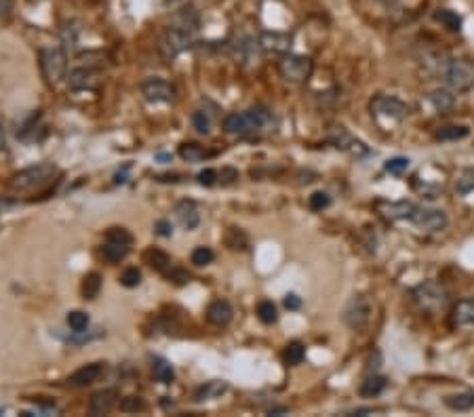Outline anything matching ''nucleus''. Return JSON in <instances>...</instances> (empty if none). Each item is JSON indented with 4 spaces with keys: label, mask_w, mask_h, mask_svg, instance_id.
Masks as SVG:
<instances>
[{
    "label": "nucleus",
    "mask_w": 474,
    "mask_h": 417,
    "mask_svg": "<svg viewBox=\"0 0 474 417\" xmlns=\"http://www.w3.org/2000/svg\"><path fill=\"white\" fill-rule=\"evenodd\" d=\"M279 127L277 116L268 108H251L232 112L224 118V131L230 135H255L264 131H274Z\"/></svg>",
    "instance_id": "f257e3e1"
},
{
    "label": "nucleus",
    "mask_w": 474,
    "mask_h": 417,
    "mask_svg": "<svg viewBox=\"0 0 474 417\" xmlns=\"http://www.w3.org/2000/svg\"><path fill=\"white\" fill-rule=\"evenodd\" d=\"M55 175H57V167L53 163H38V165H32V167L15 173L9 185L17 192H28V190H36V187L47 185L48 182H53Z\"/></svg>",
    "instance_id": "f03ea898"
},
{
    "label": "nucleus",
    "mask_w": 474,
    "mask_h": 417,
    "mask_svg": "<svg viewBox=\"0 0 474 417\" xmlns=\"http://www.w3.org/2000/svg\"><path fill=\"white\" fill-rule=\"evenodd\" d=\"M447 87L455 91H466L474 85L473 66L464 59H443L436 68Z\"/></svg>",
    "instance_id": "7ed1b4c3"
},
{
    "label": "nucleus",
    "mask_w": 474,
    "mask_h": 417,
    "mask_svg": "<svg viewBox=\"0 0 474 417\" xmlns=\"http://www.w3.org/2000/svg\"><path fill=\"white\" fill-rule=\"evenodd\" d=\"M41 70L48 85H59L68 76V57L61 46H43L41 48Z\"/></svg>",
    "instance_id": "20e7f679"
},
{
    "label": "nucleus",
    "mask_w": 474,
    "mask_h": 417,
    "mask_svg": "<svg viewBox=\"0 0 474 417\" xmlns=\"http://www.w3.org/2000/svg\"><path fill=\"white\" fill-rule=\"evenodd\" d=\"M411 299L426 312H438L447 306L449 295L436 280H424L411 289Z\"/></svg>",
    "instance_id": "39448f33"
},
{
    "label": "nucleus",
    "mask_w": 474,
    "mask_h": 417,
    "mask_svg": "<svg viewBox=\"0 0 474 417\" xmlns=\"http://www.w3.org/2000/svg\"><path fill=\"white\" fill-rule=\"evenodd\" d=\"M192 46H194V32L180 28V26H171L160 36L158 51L163 53L165 59H175L177 55H182L184 51H188Z\"/></svg>",
    "instance_id": "423d86ee"
},
{
    "label": "nucleus",
    "mask_w": 474,
    "mask_h": 417,
    "mask_svg": "<svg viewBox=\"0 0 474 417\" xmlns=\"http://www.w3.org/2000/svg\"><path fill=\"white\" fill-rule=\"evenodd\" d=\"M314 61L306 55L284 53L279 61V74L289 83H306L312 76Z\"/></svg>",
    "instance_id": "0eeeda50"
},
{
    "label": "nucleus",
    "mask_w": 474,
    "mask_h": 417,
    "mask_svg": "<svg viewBox=\"0 0 474 417\" xmlns=\"http://www.w3.org/2000/svg\"><path fill=\"white\" fill-rule=\"evenodd\" d=\"M341 319H344V323L348 324L350 329H363L365 324L371 321V302L365 295H354L346 304Z\"/></svg>",
    "instance_id": "6e6552de"
},
{
    "label": "nucleus",
    "mask_w": 474,
    "mask_h": 417,
    "mask_svg": "<svg viewBox=\"0 0 474 417\" xmlns=\"http://www.w3.org/2000/svg\"><path fill=\"white\" fill-rule=\"evenodd\" d=\"M142 95L150 103H169L175 99V87L160 76H152L142 83Z\"/></svg>",
    "instance_id": "1a4fd4ad"
},
{
    "label": "nucleus",
    "mask_w": 474,
    "mask_h": 417,
    "mask_svg": "<svg viewBox=\"0 0 474 417\" xmlns=\"http://www.w3.org/2000/svg\"><path fill=\"white\" fill-rule=\"evenodd\" d=\"M416 228L424 232H438L447 228V215L440 209H428V207H418L416 213L409 220Z\"/></svg>",
    "instance_id": "9d476101"
},
{
    "label": "nucleus",
    "mask_w": 474,
    "mask_h": 417,
    "mask_svg": "<svg viewBox=\"0 0 474 417\" xmlns=\"http://www.w3.org/2000/svg\"><path fill=\"white\" fill-rule=\"evenodd\" d=\"M371 112L378 114V116L394 118V120H403V118H407L409 108H407V103H403V101L396 99V97H390V95H378V97L371 101Z\"/></svg>",
    "instance_id": "9b49d317"
},
{
    "label": "nucleus",
    "mask_w": 474,
    "mask_h": 417,
    "mask_svg": "<svg viewBox=\"0 0 474 417\" xmlns=\"http://www.w3.org/2000/svg\"><path fill=\"white\" fill-rule=\"evenodd\" d=\"M376 209L378 213L388 220V222H401V220H411V215L416 213L418 205L409 202V200H396V202H390V200H378L376 202Z\"/></svg>",
    "instance_id": "f8f14e48"
},
{
    "label": "nucleus",
    "mask_w": 474,
    "mask_h": 417,
    "mask_svg": "<svg viewBox=\"0 0 474 417\" xmlns=\"http://www.w3.org/2000/svg\"><path fill=\"white\" fill-rule=\"evenodd\" d=\"M99 76L91 68H76L68 74V87L72 91H91L97 87Z\"/></svg>",
    "instance_id": "ddd939ff"
},
{
    "label": "nucleus",
    "mask_w": 474,
    "mask_h": 417,
    "mask_svg": "<svg viewBox=\"0 0 474 417\" xmlns=\"http://www.w3.org/2000/svg\"><path fill=\"white\" fill-rule=\"evenodd\" d=\"M116 403H118L116 390H99L89 401V411L91 416H108L116 407Z\"/></svg>",
    "instance_id": "4468645a"
},
{
    "label": "nucleus",
    "mask_w": 474,
    "mask_h": 417,
    "mask_svg": "<svg viewBox=\"0 0 474 417\" xmlns=\"http://www.w3.org/2000/svg\"><path fill=\"white\" fill-rule=\"evenodd\" d=\"M259 48H264L266 53H279L284 55L291 48V36L289 34H281V32H264L257 41Z\"/></svg>",
    "instance_id": "2eb2a0df"
},
{
    "label": "nucleus",
    "mask_w": 474,
    "mask_h": 417,
    "mask_svg": "<svg viewBox=\"0 0 474 417\" xmlns=\"http://www.w3.org/2000/svg\"><path fill=\"white\" fill-rule=\"evenodd\" d=\"M101 373H103V363H91V365H85V367L74 371L68 377V383L74 388H85V386H91L93 381H97V377Z\"/></svg>",
    "instance_id": "dca6fc26"
},
{
    "label": "nucleus",
    "mask_w": 474,
    "mask_h": 417,
    "mask_svg": "<svg viewBox=\"0 0 474 417\" xmlns=\"http://www.w3.org/2000/svg\"><path fill=\"white\" fill-rule=\"evenodd\" d=\"M232 316H235V310H232L230 302H226V299H215L207 308V321L215 326H226L232 321Z\"/></svg>",
    "instance_id": "f3484780"
},
{
    "label": "nucleus",
    "mask_w": 474,
    "mask_h": 417,
    "mask_svg": "<svg viewBox=\"0 0 474 417\" xmlns=\"http://www.w3.org/2000/svg\"><path fill=\"white\" fill-rule=\"evenodd\" d=\"M175 217L182 224V228L186 230H194L200 224V213L194 200H182L175 205Z\"/></svg>",
    "instance_id": "a211bd4d"
},
{
    "label": "nucleus",
    "mask_w": 474,
    "mask_h": 417,
    "mask_svg": "<svg viewBox=\"0 0 474 417\" xmlns=\"http://www.w3.org/2000/svg\"><path fill=\"white\" fill-rule=\"evenodd\" d=\"M331 141L335 143V148H341V150H348V152H352V154H367L369 150L365 148V143L363 141H359V139H354L344 127H337L335 131H333Z\"/></svg>",
    "instance_id": "6ab92c4d"
},
{
    "label": "nucleus",
    "mask_w": 474,
    "mask_h": 417,
    "mask_svg": "<svg viewBox=\"0 0 474 417\" xmlns=\"http://www.w3.org/2000/svg\"><path fill=\"white\" fill-rule=\"evenodd\" d=\"M129 247L131 244H127V242H118V240H108L105 238V244L101 247V255H103L105 262L118 264V262H123L129 255Z\"/></svg>",
    "instance_id": "aec40b11"
},
{
    "label": "nucleus",
    "mask_w": 474,
    "mask_h": 417,
    "mask_svg": "<svg viewBox=\"0 0 474 417\" xmlns=\"http://www.w3.org/2000/svg\"><path fill=\"white\" fill-rule=\"evenodd\" d=\"M228 390V386L224 381H207L205 386H200L194 392V403H205V401H213L217 396H222Z\"/></svg>",
    "instance_id": "412c9836"
},
{
    "label": "nucleus",
    "mask_w": 474,
    "mask_h": 417,
    "mask_svg": "<svg viewBox=\"0 0 474 417\" xmlns=\"http://www.w3.org/2000/svg\"><path fill=\"white\" fill-rule=\"evenodd\" d=\"M453 323L460 326H473L474 324V299H462L453 308Z\"/></svg>",
    "instance_id": "4be33fe9"
},
{
    "label": "nucleus",
    "mask_w": 474,
    "mask_h": 417,
    "mask_svg": "<svg viewBox=\"0 0 474 417\" xmlns=\"http://www.w3.org/2000/svg\"><path fill=\"white\" fill-rule=\"evenodd\" d=\"M145 259H148V264H150L154 270H158L163 277H167V274H169V270L173 268L171 257H169L165 251H160V249H150V251L145 253Z\"/></svg>",
    "instance_id": "5701e85b"
},
{
    "label": "nucleus",
    "mask_w": 474,
    "mask_h": 417,
    "mask_svg": "<svg viewBox=\"0 0 474 417\" xmlns=\"http://www.w3.org/2000/svg\"><path fill=\"white\" fill-rule=\"evenodd\" d=\"M386 386H388V379H386V377L371 373V375L363 381V386H361V396H367V398L379 396V394L386 390Z\"/></svg>",
    "instance_id": "b1692460"
},
{
    "label": "nucleus",
    "mask_w": 474,
    "mask_h": 417,
    "mask_svg": "<svg viewBox=\"0 0 474 417\" xmlns=\"http://www.w3.org/2000/svg\"><path fill=\"white\" fill-rule=\"evenodd\" d=\"M428 101H430V105H432L434 110H438V112H447V110L453 108L455 97L451 95V91H447V89H436V91H432L428 95Z\"/></svg>",
    "instance_id": "393cba45"
},
{
    "label": "nucleus",
    "mask_w": 474,
    "mask_h": 417,
    "mask_svg": "<svg viewBox=\"0 0 474 417\" xmlns=\"http://www.w3.org/2000/svg\"><path fill=\"white\" fill-rule=\"evenodd\" d=\"M470 135V129L466 125H449L443 127L434 133V139L438 141H458V139H466Z\"/></svg>",
    "instance_id": "a878e982"
},
{
    "label": "nucleus",
    "mask_w": 474,
    "mask_h": 417,
    "mask_svg": "<svg viewBox=\"0 0 474 417\" xmlns=\"http://www.w3.org/2000/svg\"><path fill=\"white\" fill-rule=\"evenodd\" d=\"M434 19L438 21V24H443L447 30H451V32H460L462 30V17L455 13V11H449V9H438L436 13H434Z\"/></svg>",
    "instance_id": "bb28decb"
},
{
    "label": "nucleus",
    "mask_w": 474,
    "mask_h": 417,
    "mask_svg": "<svg viewBox=\"0 0 474 417\" xmlns=\"http://www.w3.org/2000/svg\"><path fill=\"white\" fill-rule=\"evenodd\" d=\"M445 405L453 411H470L474 409V392H464V394H453L445 398Z\"/></svg>",
    "instance_id": "cd10ccee"
},
{
    "label": "nucleus",
    "mask_w": 474,
    "mask_h": 417,
    "mask_svg": "<svg viewBox=\"0 0 474 417\" xmlns=\"http://www.w3.org/2000/svg\"><path fill=\"white\" fill-rule=\"evenodd\" d=\"M304 356H306V346L299 344V341H291L283 352V361L287 367H295V365H299V363L304 361Z\"/></svg>",
    "instance_id": "c85d7f7f"
},
{
    "label": "nucleus",
    "mask_w": 474,
    "mask_h": 417,
    "mask_svg": "<svg viewBox=\"0 0 474 417\" xmlns=\"http://www.w3.org/2000/svg\"><path fill=\"white\" fill-rule=\"evenodd\" d=\"M152 375H154V379L160 381V383H173V379H175V371L171 367V363H167L165 359H156V361H154Z\"/></svg>",
    "instance_id": "c756f323"
},
{
    "label": "nucleus",
    "mask_w": 474,
    "mask_h": 417,
    "mask_svg": "<svg viewBox=\"0 0 474 417\" xmlns=\"http://www.w3.org/2000/svg\"><path fill=\"white\" fill-rule=\"evenodd\" d=\"M257 319L264 324L277 323V321H279V310H277L274 302H270V299L259 302V304H257Z\"/></svg>",
    "instance_id": "7c9ffc66"
},
{
    "label": "nucleus",
    "mask_w": 474,
    "mask_h": 417,
    "mask_svg": "<svg viewBox=\"0 0 474 417\" xmlns=\"http://www.w3.org/2000/svg\"><path fill=\"white\" fill-rule=\"evenodd\" d=\"M180 156H182L186 163H198V160H202V158L207 156V152H205L198 143L190 141V143H182V145H180Z\"/></svg>",
    "instance_id": "2f4dec72"
},
{
    "label": "nucleus",
    "mask_w": 474,
    "mask_h": 417,
    "mask_svg": "<svg viewBox=\"0 0 474 417\" xmlns=\"http://www.w3.org/2000/svg\"><path fill=\"white\" fill-rule=\"evenodd\" d=\"M101 291V277L97 272H91L87 274L85 280H83V295L85 299H95Z\"/></svg>",
    "instance_id": "473e14b6"
},
{
    "label": "nucleus",
    "mask_w": 474,
    "mask_h": 417,
    "mask_svg": "<svg viewBox=\"0 0 474 417\" xmlns=\"http://www.w3.org/2000/svg\"><path fill=\"white\" fill-rule=\"evenodd\" d=\"M173 26H180V28H186V30H192L196 32L198 30V15L194 9H184L177 17H175V24Z\"/></svg>",
    "instance_id": "72a5a7b5"
},
{
    "label": "nucleus",
    "mask_w": 474,
    "mask_h": 417,
    "mask_svg": "<svg viewBox=\"0 0 474 417\" xmlns=\"http://www.w3.org/2000/svg\"><path fill=\"white\" fill-rule=\"evenodd\" d=\"M66 323H68V326H70L74 333H85V329L89 326V314H87V312H81V310H74V312L68 314Z\"/></svg>",
    "instance_id": "f704fd0d"
},
{
    "label": "nucleus",
    "mask_w": 474,
    "mask_h": 417,
    "mask_svg": "<svg viewBox=\"0 0 474 417\" xmlns=\"http://www.w3.org/2000/svg\"><path fill=\"white\" fill-rule=\"evenodd\" d=\"M409 165H411V160H409L407 156H394V158L386 160L383 169H386L390 175H403V173L409 169Z\"/></svg>",
    "instance_id": "c9c22d12"
},
{
    "label": "nucleus",
    "mask_w": 474,
    "mask_h": 417,
    "mask_svg": "<svg viewBox=\"0 0 474 417\" xmlns=\"http://www.w3.org/2000/svg\"><path fill=\"white\" fill-rule=\"evenodd\" d=\"M458 194H470L474 192V169H464L455 182Z\"/></svg>",
    "instance_id": "e433bc0d"
},
{
    "label": "nucleus",
    "mask_w": 474,
    "mask_h": 417,
    "mask_svg": "<svg viewBox=\"0 0 474 417\" xmlns=\"http://www.w3.org/2000/svg\"><path fill=\"white\" fill-rule=\"evenodd\" d=\"M192 125H194V129H196L198 133L207 135V133L211 131V116H209V112L196 110V112L192 114Z\"/></svg>",
    "instance_id": "4c0bfd02"
},
{
    "label": "nucleus",
    "mask_w": 474,
    "mask_h": 417,
    "mask_svg": "<svg viewBox=\"0 0 474 417\" xmlns=\"http://www.w3.org/2000/svg\"><path fill=\"white\" fill-rule=\"evenodd\" d=\"M213 257H215V253L209 247H196L192 251V264L194 266H209L213 262Z\"/></svg>",
    "instance_id": "58836bf2"
},
{
    "label": "nucleus",
    "mask_w": 474,
    "mask_h": 417,
    "mask_svg": "<svg viewBox=\"0 0 474 417\" xmlns=\"http://www.w3.org/2000/svg\"><path fill=\"white\" fill-rule=\"evenodd\" d=\"M331 205V196L327 192H314L310 198H308V207L312 211H323Z\"/></svg>",
    "instance_id": "ea45409f"
},
{
    "label": "nucleus",
    "mask_w": 474,
    "mask_h": 417,
    "mask_svg": "<svg viewBox=\"0 0 474 417\" xmlns=\"http://www.w3.org/2000/svg\"><path fill=\"white\" fill-rule=\"evenodd\" d=\"M61 41L66 48H72L78 43V28H74V24H63L61 28Z\"/></svg>",
    "instance_id": "a19ab883"
},
{
    "label": "nucleus",
    "mask_w": 474,
    "mask_h": 417,
    "mask_svg": "<svg viewBox=\"0 0 474 417\" xmlns=\"http://www.w3.org/2000/svg\"><path fill=\"white\" fill-rule=\"evenodd\" d=\"M140 282H142V272H140L138 268H127V270L120 274V284L127 287V289H135Z\"/></svg>",
    "instance_id": "79ce46f5"
},
{
    "label": "nucleus",
    "mask_w": 474,
    "mask_h": 417,
    "mask_svg": "<svg viewBox=\"0 0 474 417\" xmlns=\"http://www.w3.org/2000/svg\"><path fill=\"white\" fill-rule=\"evenodd\" d=\"M143 401L140 396H127L123 403H120V409L125 411V413H138V411H143Z\"/></svg>",
    "instance_id": "37998d69"
},
{
    "label": "nucleus",
    "mask_w": 474,
    "mask_h": 417,
    "mask_svg": "<svg viewBox=\"0 0 474 417\" xmlns=\"http://www.w3.org/2000/svg\"><path fill=\"white\" fill-rule=\"evenodd\" d=\"M105 238L108 240H118V242H127V244H131L133 242V236L129 234V232L125 230V228H110L108 234H105Z\"/></svg>",
    "instance_id": "c03bdc74"
},
{
    "label": "nucleus",
    "mask_w": 474,
    "mask_h": 417,
    "mask_svg": "<svg viewBox=\"0 0 474 417\" xmlns=\"http://www.w3.org/2000/svg\"><path fill=\"white\" fill-rule=\"evenodd\" d=\"M220 177H217V171L215 169H205V171H200L198 173V184L200 185H213L215 182H217Z\"/></svg>",
    "instance_id": "a18cd8bd"
},
{
    "label": "nucleus",
    "mask_w": 474,
    "mask_h": 417,
    "mask_svg": "<svg viewBox=\"0 0 474 417\" xmlns=\"http://www.w3.org/2000/svg\"><path fill=\"white\" fill-rule=\"evenodd\" d=\"M217 177H220V182L224 185L235 184L238 180V171L232 169V167H226V169H222V173H217Z\"/></svg>",
    "instance_id": "49530a36"
},
{
    "label": "nucleus",
    "mask_w": 474,
    "mask_h": 417,
    "mask_svg": "<svg viewBox=\"0 0 474 417\" xmlns=\"http://www.w3.org/2000/svg\"><path fill=\"white\" fill-rule=\"evenodd\" d=\"M284 308L287 310H299L302 308V297L295 293H287L284 295Z\"/></svg>",
    "instance_id": "de8ad7c7"
},
{
    "label": "nucleus",
    "mask_w": 474,
    "mask_h": 417,
    "mask_svg": "<svg viewBox=\"0 0 474 417\" xmlns=\"http://www.w3.org/2000/svg\"><path fill=\"white\" fill-rule=\"evenodd\" d=\"M154 232H156L158 236H171V234H173V226H171L167 220H160V222L154 224Z\"/></svg>",
    "instance_id": "09e8293b"
},
{
    "label": "nucleus",
    "mask_w": 474,
    "mask_h": 417,
    "mask_svg": "<svg viewBox=\"0 0 474 417\" xmlns=\"http://www.w3.org/2000/svg\"><path fill=\"white\" fill-rule=\"evenodd\" d=\"M379 367H381V354H379V350H376V352L371 354V359L367 361V371H369V373H376Z\"/></svg>",
    "instance_id": "8fccbe9b"
},
{
    "label": "nucleus",
    "mask_w": 474,
    "mask_h": 417,
    "mask_svg": "<svg viewBox=\"0 0 474 417\" xmlns=\"http://www.w3.org/2000/svg\"><path fill=\"white\" fill-rule=\"evenodd\" d=\"M11 6H13L11 0H0V17H6L11 13Z\"/></svg>",
    "instance_id": "3c124183"
},
{
    "label": "nucleus",
    "mask_w": 474,
    "mask_h": 417,
    "mask_svg": "<svg viewBox=\"0 0 474 417\" xmlns=\"http://www.w3.org/2000/svg\"><path fill=\"white\" fill-rule=\"evenodd\" d=\"M284 413H287V407H272L268 411V416H284Z\"/></svg>",
    "instance_id": "603ef678"
},
{
    "label": "nucleus",
    "mask_w": 474,
    "mask_h": 417,
    "mask_svg": "<svg viewBox=\"0 0 474 417\" xmlns=\"http://www.w3.org/2000/svg\"><path fill=\"white\" fill-rule=\"evenodd\" d=\"M6 145V133H4V127H2V123H0V150Z\"/></svg>",
    "instance_id": "864d4df0"
},
{
    "label": "nucleus",
    "mask_w": 474,
    "mask_h": 417,
    "mask_svg": "<svg viewBox=\"0 0 474 417\" xmlns=\"http://www.w3.org/2000/svg\"><path fill=\"white\" fill-rule=\"evenodd\" d=\"M0 416H2V409H0Z\"/></svg>",
    "instance_id": "5fc2aeb1"
}]
</instances>
